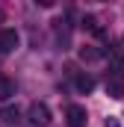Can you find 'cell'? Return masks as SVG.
I'll return each instance as SVG.
<instances>
[{
    "mask_svg": "<svg viewBox=\"0 0 124 127\" xmlns=\"http://www.w3.org/2000/svg\"><path fill=\"white\" fill-rule=\"evenodd\" d=\"M27 118H30L32 127H47L50 124V109H47V103H30L27 106Z\"/></svg>",
    "mask_w": 124,
    "mask_h": 127,
    "instance_id": "obj_1",
    "label": "cell"
},
{
    "mask_svg": "<svg viewBox=\"0 0 124 127\" xmlns=\"http://www.w3.org/2000/svg\"><path fill=\"white\" fill-rule=\"evenodd\" d=\"M65 121H68V127H86L89 115H86V109H83L80 103H71V106L65 109Z\"/></svg>",
    "mask_w": 124,
    "mask_h": 127,
    "instance_id": "obj_2",
    "label": "cell"
},
{
    "mask_svg": "<svg viewBox=\"0 0 124 127\" xmlns=\"http://www.w3.org/2000/svg\"><path fill=\"white\" fill-rule=\"evenodd\" d=\"M18 47V32L15 30H0V53H12Z\"/></svg>",
    "mask_w": 124,
    "mask_h": 127,
    "instance_id": "obj_3",
    "label": "cell"
},
{
    "mask_svg": "<svg viewBox=\"0 0 124 127\" xmlns=\"http://www.w3.org/2000/svg\"><path fill=\"white\" fill-rule=\"evenodd\" d=\"M106 95L112 100H121L124 97V77H109L106 80Z\"/></svg>",
    "mask_w": 124,
    "mask_h": 127,
    "instance_id": "obj_4",
    "label": "cell"
},
{
    "mask_svg": "<svg viewBox=\"0 0 124 127\" xmlns=\"http://www.w3.org/2000/svg\"><path fill=\"white\" fill-rule=\"evenodd\" d=\"M92 89H94V77H89V74H80V77H77V92L89 95Z\"/></svg>",
    "mask_w": 124,
    "mask_h": 127,
    "instance_id": "obj_5",
    "label": "cell"
},
{
    "mask_svg": "<svg viewBox=\"0 0 124 127\" xmlns=\"http://www.w3.org/2000/svg\"><path fill=\"white\" fill-rule=\"evenodd\" d=\"M100 56H103L100 47H83V50H80V59H83V62H97Z\"/></svg>",
    "mask_w": 124,
    "mask_h": 127,
    "instance_id": "obj_6",
    "label": "cell"
},
{
    "mask_svg": "<svg viewBox=\"0 0 124 127\" xmlns=\"http://www.w3.org/2000/svg\"><path fill=\"white\" fill-rule=\"evenodd\" d=\"M0 118H3L6 124H15V121L21 118V109H18V106H3V112H0Z\"/></svg>",
    "mask_w": 124,
    "mask_h": 127,
    "instance_id": "obj_7",
    "label": "cell"
},
{
    "mask_svg": "<svg viewBox=\"0 0 124 127\" xmlns=\"http://www.w3.org/2000/svg\"><path fill=\"white\" fill-rule=\"evenodd\" d=\"M9 95H15V83L6 80V77H0V100H6Z\"/></svg>",
    "mask_w": 124,
    "mask_h": 127,
    "instance_id": "obj_8",
    "label": "cell"
},
{
    "mask_svg": "<svg viewBox=\"0 0 124 127\" xmlns=\"http://www.w3.org/2000/svg\"><path fill=\"white\" fill-rule=\"evenodd\" d=\"M112 71H115L112 77H124V53H115L112 56Z\"/></svg>",
    "mask_w": 124,
    "mask_h": 127,
    "instance_id": "obj_9",
    "label": "cell"
},
{
    "mask_svg": "<svg viewBox=\"0 0 124 127\" xmlns=\"http://www.w3.org/2000/svg\"><path fill=\"white\" fill-rule=\"evenodd\" d=\"M106 127H121V124H118V118H106Z\"/></svg>",
    "mask_w": 124,
    "mask_h": 127,
    "instance_id": "obj_10",
    "label": "cell"
},
{
    "mask_svg": "<svg viewBox=\"0 0 124 127\" xmlns=\"http://www.w3.org/2000/svg\"><path fill=\"white\" fill-rule=\"evenodd\" d=\"M0 24H3V9H0Z\"/></svg>",
    "mask_w": 124,
    "mask_h": 127,
    "instance_id": "obj_11",
    "label": "cell"
}]
</instances>
